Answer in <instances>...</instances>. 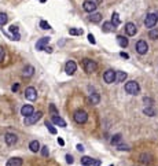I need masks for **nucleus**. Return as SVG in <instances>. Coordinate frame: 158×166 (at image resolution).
Here are the masks:
<instances>
[{
	"label": "nucleus",
	"mask_w": 158,
	"mask_h": 166,
	"mask_svg": "<svg viewBox=\"0 0 158 166\" xmlns=\"http://www.w3.org/2000/svg\"><path fill=\"white\" fill-rule=\"evenodd\" d=\"M40 28L44 29V30H48V29H51V25L48 24L47 21H40Z\"/></svg>",
	"instance_id": "nucleus-31"
},
{
	"label": "nucleus",
	"mask_w": 158,
	"mask_h": 166,
	"mask_svg": "<svg viewBox=\"0 0 158 166\" xmlns=\"http://www.w3.org/2000/svg\"><path fill=\"white\" fill-rule=\"evenodd\" d=\"M69 33H70L71 36L83 34V29H74V28H70V29H69Z\"/></svg>",
	"instance_id": "nucleus-28"
},
{
	"label": "nucleus",
	"mask_w": 158,
	"mask_h": 166,
	"mask_svg": "<svg viewBox=\"0 0 158 166\" xmlns=\"http://www.w3.org/2000/svg\"><path fill=\"white\" fill-rule=\"evenodd\" d=\"M92 166H100V161L96 159V161H92Z\"/></svg>",
	"instance_id": "nucleus-41"
},
{
	"label": "nucleus",
	"mask_w": 158,
	"mask_h": 166,
	"mask_svg": "<svg viewBox=\"0 0 158 166\" xmlns=\"http://www.w3.org/2000/svg\"><path fill=\"white\" fill-rule=\"evenodd\" d=\"M76 148H77V150H79V151H81V152H83V151H84V147L81 146V144H77V147H76Z\"/></svg>",
	"instance_id": "nucleus-43"
},
{
	"label": "nucleus",
	"mask_w": 158,
	"mask_h": 166,
	"mask_svg": "<svg viewBox=\"0 0 158 166\" xmlns=\"http://www.w3.org/2000/svg\"><path fill=\"white\" fill-rule=\"evenodd\" d=\"M149 37L151 40H157L158 39V29H151L150 32H149Z\"/></svg>",
	"instance_id": "nucleus-27"
},
{
	"label": "nucleus",
	"mask_w": 158,
	"mask_h": 166,
	"mask_svg": "<svg viewBox=\"0 0 158 166\" xmlns=\"http://www.w3.org/2000/svg\"><path fill=\"white\" fill-rule=\"evenodd\" d=\"M147 51H149L147 43L144 40H139L138 43H136V52L140 54V55H144V54H147Z\"/></svg>",
	"instance_id": "nucleus-7"
},
{
	"label": "nucleus",
	"mask_w": 158,
	"mask_h": 166,
	"mask_svg": "<svg viewBox=\"0 0 158 166\" xmlns=\"http://www.w3.org/2000/svg\"><path fill=\"white\" fill-rule=\"evenodd\" d=\"M4 140H6V143H7V146H14L17 143V140H18V137H17L15 133H6V136H4Z\"/></svg>",
	"instance_id": "nucleus-11"
},
{
	"label": "nucleus",
	"mask_w": 158,
	"mask_h": 166,
	"mask_svg": "<svg viewBox=\"0 0 158 166\" xmlns=\"http://www.w3.org/2000/svg\"><path fill=\"white\" fill-rule=\"evenodd\" d=\"M40 150H41V154H43V157H48V147L44 146V147H40Z\"/></svg>",
	"instance_id": "nucleus-33"
},
{
	"label": "nucleus",
	"mask_w": 158,
	"mask_h": 166,
	"mask_svg": "<svg viewBox=\"0 0 158 166\" xmlns=\"http://www.w3.org/2000/svg\"><path fill=\"white\" fill-rule=\"evenodd\" d=\"M52 122L61 128H66V121L63 118H61V117H58V115H52Z\"/></svg>",
	"instance_id": "nucleus-15"
},
{
	"label": "nucleus",
	"mask_w": 158,
	"mask_h": 166,
	"mask_svg": "<svg viewBox=\"0 0 158 166\" xmlns=\"http://www.w3.org/2000/svg\"><path fill=\"white\" fill-rule=\"evenodd\" d=\"M126 80L125 71H115V83H124Z\"/></svg>",
	"instance_id": "nucleus-19"
},
{
	"label": "nucleus",
	"mask_w": 158,
	"mask_h": 166,
	"mask_svg": "<svg viewBox=\"0 0 158 166\" xmlns=\"http://www.w3.org/2000/svg\"><path fill=\"white\" fill-rule=\"evenodd\" d=\"M73 118H74V121L77 124H85L88 119V114L84 110H77L74 113V115H73Z\"/></svg>",
	"instance_id": "nucleus-5"
},
{
	"label": "nucleus",
	"mask_w": 158,
	"mask_h": 166,
	"mask_svg": "<svg viewBox=\"0 0 158 166\" xmlns=\"http://www.w3.org/2000/svg\"><path fill=\"white\" fill-rule=\"evenodd\" d=\"M6 166H22V159L21 158H10L6 163Z\"/></svg>",
	"instance_id": "nucleus-17"
},
{
	"label": "nucleus",
	"mask_w": 158,
	"mask_h": 166,
	"mask_svg": "<svg viewBox=\"0 0 158 166\" xmlns=\"http://www.w3.org/2000/svg\"><path fill=\"white\" fill-rule=\"evenodd\" d=\"M120 55L123 56V58H125V59H128V58H129V55H128V54H125V52H121Z\"/></svg>",
	"instance_id": "nucleus-44"
},
{
	"label": "nucleus",
	"mask_w": 158,
	"mask_h": 166,
	"mask_svg": "<svg viewBox=\"0 0 158 166\" xmlns=\"http://www.w3.org/2000/svg\"><path fill=\"white\" fill-rule=\"evenodd\" d=\"M103 80H105V83L107 84H113L115 83V71L109 69V70L105 71V74H103Z\"/></svg>",
	"instance_id": "nucleus-8"
},
{
	"label": "nucleus",
	"mask_w": 158,
	"mask_h": 166,
	"mask_svg": "<svg viewBox=\"0 0 158 166\" xmlns=\"http://www.w3.org/2000/svg\"><path fill=\"white\" fill-rule=\"evenodd\" d=\"M40 1H41V3H45V1H47V0H40Z\"/></svg>",
	"instance_id": "nucleus-46"
},
{
	"label": "nucleus",
	"mask_w": 158,
	"mask_h": 166,
	"mask_svg": "<svg viewBox=\"0 0 158 166\" xmlns=\"http://www.w3.org/2000/svg\"><path fill=\"white\" fill-rule=\"evenodd\" d=\"M44 51L48 52V54H51V52H52V48H51V47H45V48H44Z\"/></svg>",
	"instance_id": "nucleus-42"
},
{
	"label": "nucleus",
	"mask_w": 158,
	"mask_h": 166,
	"mask_svg": "<svg viewBox=\"0 0 158 166\" xmlns=\"http://www.w3.org/2000/svg\"><path fill=\"white\" fill-rule=\"evenodd\" d=\"M45 126H47V129L50 131V133H52V134H56V129L54 126H52V124L51 122H45Z\"/></svg>",
	"instance_id": "nucleus-32"
},
{
	"label": "nucleus",
	"mask_w": 158,
	"mask_h": 166,
	"mask_svg": "<svg viewBox=\"0 0 158 166\" xmlns=\"http://www.w3.org/2000/svg\"><path fill=\"white\" fill-rule=\"evenodd\" d=\"M143 102L146 103V104L149 103V106H151V103H153V100H151L150 98H144V99H143Z\"/></svg>",
	"instance_id": "nucleus-38"
},
{
	"label": "nucleus",
	"mask_w": 158,
	"mask_h": 166,
	"mask_svg": "<svg viewBox=\"0 0 158 166\" xmlns=\"http://www.w3.org/2000/svg\"><path fill=\"white\" fill-rule=\"evenodd\" d=\"M66 162H67V163H70V165H71L73 162H74V159H73V157H71L70 154H67V155H66Z\"/></svg>",
	"instance_id": "nucleus-37"
},
{
	"label": "nucleus",
	"mask_w": 158,
	"mask_h": 166,
	"mask_svg": "<svg viewBox=\"0 0 158 166\" xmlns=\"http://www.w3.org/2000/svg\"><path fill=\"white\" fill-rule=\"evenodd\" d=\"M25 98L30 102H35L37 99V91H36V88L33 87H28L25 89Z\"/></svg>",
	"instance_id": "nucleus-6"
},
{
	"label": "nucleus",
	"mask_w": 158,
	"mask_h": 166,
	"mask_svg": "<svg viewBox=\"0 0 158 166\" xmlns=\"http://www.w3.org/2000/svg\"><path fill=\"white\" fill-rule=\"evenodd\" d=\"M29 148H30L32 152H37V151H40V143L37 142V140H33V142H30V144H29Z\"/></svg>",
	"instance_id": "nucleus-22"
},
{
	"label": "nucleus",
	"mask_w": 158,
	"mask_h": 166,
	"mask_svg": "<svg viewBox=\"0 0 158 166\" xmlns=\"http://www.w3.org/2000/svg\"><path fill=\"white\" fill-rule=\"evenodd\" d=\"M8 22V18L4 12H0V26H4V25Z\"/></svg>",
	"instance_id": "nucleus-26"
},
{
	"label": "nucleus",
	"mask_w": 158,
	"mask_h": 166,
	"mask_svg": "<svg viewBox=\"0 0 158 166\" xmlns=\"http://www.w3.org/2000/svg\"><path fill=\"white\" fill-rule=\"evenodd\" d=\"M4 58H6V51L3 47H0V62H3Z\"/></svg>",
	"instance_id": "nucleus-34"
},
{
	"label": "nucleus",
	"mask_w": 158,
	"mask_h": 166,
	"mask_svg": "<svg viewBox=\"0 0 158 166\" xmlns=\"http://www.w3.org/2000/svg\"><path fill=\"white\" fill-rule=\"evenodd\" d=\"M143 113H144L146 115H149V117H154V115H155V111H154V109H153L151 106H147L146 109L143 110Z\"/></svg>",
	"instance_id": "nucleus-25"
},
{
	"label": "nucleus",
	"mask_w": 158,
	"mask_h": 166,
	"mask_svg": "<svg viewBox=\"0 0 158 166\" xmlns=\"http://www.w3.org/2000/svg\"><path fill=\"white\" fill-rule=\"evenodd\" d=\"M117 43L120 44V47L121 48H126L128 47V44H129V41H128V39L124 37V36H117Z\"/></svg>",
	"instance_id": "nucleus-20"
},
{
	"label": "nucleus",
	"mask_w": 158,
	"mask_h": 166,
	"mask_svg": "<svg viewBox=\"0 0 158 166\" xmlns=\"http://www.w3.org/2000/svg\"><path fill=\"white\" fill-rule=\"evenodd\" d=\"M92 161H94V159H92L91 157L84 155L83 158H81V165H83V166H89V165H92Z\"/></svg>",
	"instance_id": "nucleus-24"
},
{
	"label": "nucleus",
	"mask_w": 158,
	"mask_h": 166,
	"mask_svg": "<svg viewBox=\"0 0 158 166\" xmlns=\"http://www.w3.org/2000/svg\"><path fill=\"white\" fill-rule=\"evenodd\" d=\"M111 24L114 25L115 28L118 26L120 24H121V19H120V15L117 14V12H113V15H111Z\"/></svg>",
	"instance_id": "nucleus-23"
},
{
	"label": "nucleus",
	"mask_w": 158,
	"mask_h": 166,
	"mask_svg": "<svg viewBox=\"0 0 158 166\" xmlns=\"http://www.w3.org/2000/svg\"><path fill=\"white\" fill-rule=\"evenodd\" d=\"M139 91H140V87L136 81H128L125 84V92L129 93V95H138Z\"/></svg>",
	"instance_id": "nucleus-1"
},
{
	"label": "nucleus",
	"mask_w": 158,
	"mask_h": 166,
	"mask_svg": "<svg viewBox=\"0 0 158 166\" xmlns=\"http://www.w3.org/2000/svg\"><path fill=\"white\" fill-rule=\"evenodd\" d=\"M117 150H120V151H128V150H129V147L124 146V144H118V146H117Z\"/></svg>",
	"instance_id": "nucleus-35"
},
{
	"label": "nucleus",
	"mask_w": 158,
	"mask_h": 166,
	"mask_svg": "<svg viewBox=\"0 0 158 166\" xmlns=\"http://www.w3.org/2000/svg\"><path fill=\"white\" fill-rule=\"evenodd\" d=\"M121 134L120 133H117V134H114V136H113V139H111V144H118L120 142H121Z\"/></svg>",
	"instance_id": "nucleus-30"
},
{
	"label": "nucleus",
	"mask_w": 158,
	"mask_h": 166,
	"mask_svg": "<svg viewBox=\"0 0 158 166\" xmlns=\"http://www.w3.org/2000/svg\"><path fill=\"white\" fill-rule=\"evenodd\" d=\"M50 110H51V111H52V113H54V114H55V115H56V113H58V111H56V107L54 106V104H51V106H50Z\"/></svg>",
	"instance_id": "nucleus-39"
},
{
	"label": "nucleus",
	"mask_w": 158,
	"mask_h": 166,
	"mask_svg": "<svg viewBox=\"0 0 158 166\" xmlns=\"http://www.w3.org/2000/svg\"><path fill=\"white\" fill-rule=\"evenodd\" d=\"M157 21H158L157 14L150 12V14H147V17L144 18V26H146V28H154L155 24H157Z\"/></svg>",
	"instance_id": "nucleus-4"
},
{
	"label": "nucleus",
	"mask_w": 158,
	"mask_h": 166,
	"mask_svg": "<svg viewBox=\"0 0 158 166\" xmlns=\"http://www.w3.org/2000/svg\"><path fill=\"white\" fill-rule=\"evenodd\" d=\"M33 113H35V110H33V106H30V104H25L21 109V115H24V117H29Z\"/></svg>",
	"instance_id": "nucleus-14"
},
{
	"label": "nucleus",
	"mask_w": 158,
	"mask_h": 166,
	"mask_svg": "<svg viewBox=\"0 0 158 166\" xmlns=\"http://www.w3.org/2000/svg\"><path fill=\"white\" fill-rule=\"evenodd\" d=\"M58 143H59L61 146H65V142H63V139H61V137H58Z\"/></svg>",
	"instance_id": "nucleus-45"
},
{
	"label": "nucleus",
	"mask_w": 158,
	"mask_h": 166,
	"mask_svg": "<svg viewBox=\"0 0 158 166\" xmlns=\"http://www.w3.org/2000/svg\"><path fill=\"white\" fill-rule=\"evenodd\" d=\"M35 74V67L33 66H26L22 71V75L24 77H32V75Z\"/></svg>",
	"instance_id": "nucleus-21"
},
{
	"label": "nucleus",
	"mask_w": 158,
	"mask_h": 166,
	"mask_svg": "<svg viewBox=\"0 0 158 166\" xmlns=\"http://www.w3.org/2000/svg\"><path fill=\"white\" fill-rule=\"evenodd\" d=\"M77 70V65H76L74 60H67L66 62V66H65V71H66L69 75H73Z\"/></svg>",
	"instance_id": "nucleus-10"
},
{
	"label": "nucleus",
	"mask_w": 158,
	"mask_h": 166,
	"mask_svg": "<svg viewBox=\"0 0 158 166\" xmlns=\"http://www.w3.org/2000/svg\"><path fill=\"white\" fill-rule=\"evenodd\" d=\"M41 117H43V113H41V111L33 113V114H30L29 117H25L24 124H25V125H33V124H36L37 121H40V119H41Z\"/></svg>",
	"instance_id": "nucleus-2"
},
{
	"label": "nucleus",
	"mask_w": 158,
	"mask_h": 166,
	"mask_svg": "<svg viewBox=\"0 0 158 166\" xmlns=\"http://www.w3.org/2000/svg\"><path fill=\"white\" fill-rule=\"evenodd\" d=\"M48 43H50V37H43V39H40L39 41H37V44H36L37 51H43L44 48L48 45Z\"/></svg>",
	"instance_id": "nucleus-13"
},
{
	"label": "nucleus",
	"mask_w": 158,
	"mask_h": 166,
	"mask_svg": "<svg viewBox=\"0 0 158 166\" xmlns=\"http://www.w3.org/2000/svg\"><path fill=\"white\" fill-rule=\"evenodd\" d=\"M89 21L91 22H94V24H98V22H100L102 21V14L100 12H91V17H89Z\"/></svg>",
	"instance_id": "nucleus-18"
},
{
	"label": "nucleus",
	"mask_w": 158,
	"mask_h": 166,
	"mask_svg": "<svg viewBox=\"0 0 158 166\" xmlns=\"http://www.w3.org/2000/svg\"><path fill=\"white\" fill-rule=\"evenodd\" d=\"M88 41H89V43H91V44H96V40H95L94 34H91V33L88 34Z\"/></svg>",
	"instance_id": "nucleus-36"
},
{
	"label": "nucleus",
	"mask_w": 158,
	"mask_h": 166,
	"mask_svg": "<svg viewBox=\"0 0 158 166\" xmlns=\"http://www.w3.org/2000/svg\"><path fill=\"white\" fill-rule=\"evenodd\" d=\"M96 7H98V4L95 3L94 0H85L83 3L84 11H87V12H94L96 10Z\"/></svg>",
	"instance_id": "nucleus-9"
},
{
	"label": "nucleus",
	"mask_w": 158,
	"mask_h": 166,
	"mask_svg": "<svg viewBox=\"0 0 158 166\" xmlns=\"http://www.w3.org/2000/svg\"><path fill=\"white\" fill-rule=\"evenodd\" d=\"M84 70L87 71L88 74H91V73H94V71H96V69H98V65H96V62L92 59H84Z\"/></svg>",
	"instance_id": "nucleus-3"
},
{
	"label": "nucleus",
	"mask_w": 158,
	"mask_h": 166,
	"mask_svg": "<svg viewBox=\"0 0 158 166\" xmlns=\"http://www.w3.org/2000/svg\"><path fill=\"white\" fill-rule=\"evenodd\" d=\"M102 30L105 33H110V32H114L115 30V26L111 22H103V26H102Z\"/></svg>",
	"instance_id": "nucleus-16"
},
{
	"label": "nucleus",
	"mask_w": 158,
	"mask_h": 166,
	"mask_svg": "<svg viewBox=\"0 0 158 166\" xmlns=\"http://www.w3.org/2000/svg\"><path fill=\"white\" fill-rule=\"evenodd\" d=\"M125 32L128 36H135L136 32H138V28H136V25L132 24V22H128L125 24Z\"/></svg>",
	"instance_id": "nucleus-12"
},
{
	"label": "nucleus",
	"mask_w": 158,
	"mask_h": 166,
	"mask_svg": "<svg viewBox=\"0 0 158 166\" xmlns=\"http://www.w3.org/2000/svg\"><path fill=\"white\" fill-rule=\"evenodd\" d=\"M110 166H111V165H110Z\"/></svg>",
	"instance_id": "nucleus-47"
},
{
	"label": "nucleus",
	"mask_w": 158,
	"mask_h": 166,
	"mask_svg": "<svg viewBox=\"0 0 158 166\" xmlns=\"http://www.w3.org/2000/svg\"><path fill=\"white\" fill-rule=\"evenodd\" d=\"M18 88H19V84H15V85H12V88H11L12 92H17V91H18Z\"/></svg>",
	"instance_id": "nucleus-40"
},
{
	"label": "nucleus",
	"mask_w": 158,
	"mask_h": 166,
	"mask_svg": "<svg viewBox=\"0 0 158 166\" xmlns=\"http://www.w3.org/2000/svg\"><path fill=\"white\" fill-rule=\"evenodd\" d=\"M99 100H100V96H99V93H92V95H91V102H92V104H98Z\"/></svg>",
	"instance_id": "nucleus-29"
}]
</instances>
